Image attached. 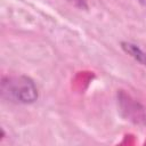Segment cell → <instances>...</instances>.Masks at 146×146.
<instances>
[{
	"instance_id": "1",
	"label": "cell",
	"mask_w": 146,
	"mask_h": 146,
	"mask_svg": "<svg viewBox=\"0 0 146 146\" xmlns=\"http://www.w3.org/2000/svg\"><path fill=\"white\" fill-rule=\"evenodd\" d=\"M1 97L10 103L32 104L39 92L34 81L26 75L6 76L1 81Z\"/></svg>"
},
{
	"instance_id": "2",
	"label": "cell",
	"mask_w": 146,
	"mask_h": 146,
	"mask_svg": "<svg viewBox=\"0 0 146 146\" xmlns=\"http://www.w3.org/2000/svg\"><path fill=\"white\" fill-rule=\"evenodd\" d=\"M117 104L120 112L124 119L129 120L135 124H139V125L146 124L145 107L123 90H120L117 92Z\"/></svg>"
},
{
	"instance_id": "3",
	"label": "cell",
	"mask_w": 146,
	"mask_h": 146,
	"mask_svg": "<svg viewBox=\"0 0 146 146\" xmlns=\"http://www.w3.org/2000/svg\"><path fill=\"white\" fill-rule=\"evenodd\" d=\"M121 47L122 49L129 54L135 60H137L138 63H140L141 65L146 66V52L136 43L132 42H128V41H122L121 42Z\"/></svg>"
},
{
	"instance_id": "4",
	"label": "cell",
	"mask_w": 146,
	"mask_h": 146,
	"mask_svg": "<svg viewBox=\"0 0 146 146\" xmlns=\"http://www.w3.org/2000/svg\"><path fill=\"white\" fill-rule=\"evenodd\" d=\"M73 6L80 8V9H87L88 5H87V0H68Z\"/></svg>"
}]
</instances>
